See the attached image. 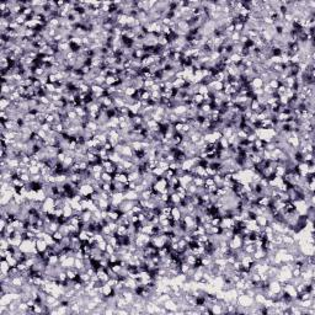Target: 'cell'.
I'll list each match as a JSON object with an SVG mask.
<instances>
[{"label":"cell","mask_w":315,"mask_h":315,"mask_svg":"<svg viewBox=\"0 0 315 315\" xmlns=\"http://www.w3.org/2000/svg\"><path fill=\"white\" fill-rule=\"evenodd\" d=\"M79 187H80L79 188V193L82 196V197H89L92 192H95L92 185H90V183H82V185H80Z\"/></svg>","instance_id":"cell-1"},{"label":"cell","mask_w":315,"mask_h":315,"mask_svg":"<svg viewBox=\"0 0 315 315\" xmlns=\"http://www.w3.org/2000/svg\"><path fill=\"white\" fill-rule=\"evenodd\" d=\"M187 106L186 105H183V104H180V105H176L175 107H174V110H172V112H174L175 115H177V116H183V115H186V112H187Z\"/></svg>","instance_id":"cell-2"},{"label":"cell","mask_w":315,"mask_h":315,"mask_svg":"<svg viewBox=\"0 0 315 315\" xmlns=\"http://www.w3.org/2000/svg\"><path fill=\"white\" fill-rule=\"evenodd\" d=\"M36 249L39 254H43L48 249V245H47L44 239H36Z\"/></svg>","instance_id":"cell-3"},{"label":"cell","mask_w":315,"mask_h":315,"mask_svg":"<svg viewBox=\"0 0 315 315\" xmlns=\"http://www.w3.org/2000/svg\"><path fill=\"white\" fill-rule=\"evenodd\" d=\"M74 262H75V257L74 256H68L63 262H61V265H62V267L64 270H68V268L74 267Z\"/></svg>","instance_id":"cell-4"},{"label":"cell","mask_w":315,"mask_h":315,"mask_svg":"<svg viewBox=\"0 0 315 315\" xmlns=\"http://www.w3.org/2000/svg\"><path fill=\"white\" fill-rule=\"evenodd\" d=\"M171 217H172V221L174 222H179L181 221V218H182V213L181 211L179 209V207H172V209H171Z\"/></svg>","instance_id":"cell-5"},{"label":"cell","mask_w":315,"mask_h":315,"mask_svg":"<svg viewBox=\"0 0 315 315\" xmlns=\"http://www.w3.org/2000/svg\"><path fill=\"white\" fill-rule=\"evenodd\" d=\"M249 85H250L251 89H261V87L264 86V81L261 80L260 76H255V78L250 81V84H249Z\"/></svg>","instance_id":"cell-6"},{"label":"cell","mask_w":315,"mask_h":315,"mask_svg":"<svg viewBox=\"0 0 315 315\" xmlns=\"http://www.w3.org/2000/svg\"><path fill=\"white\" fill-rule=\"evenodd\" d=\"M282 241H283V245H284V246H290V245H293V244H295L294 237H293V236H290V235H288V234H283V236H282Z\"/></svg>","instance_id":"cell-7"},{"label":"cell","mask_w":315,"mask_h":315,"mask_svg":"<svg viewBox=\"0 0 315 315\" xmlns=\"http://www.w3.org/2000/svg\"><path fill=\"white\" fill-rule=\"evenodd\" d=\"M255 221H256V223L260 225L261 228H264V227H266V225L268 224V221H267V219H266V217H265V216H256V218H255Z\"/></svg>","instance_id":"cell-8"},{"label":"cell","mask_w":315,"mask_h":315,"mask_svg":"<svg viewBox=\"0 0 315 315\" xmlns=\"http://www.w3.org/2000/svg\"><path fill=\"white\" fill-rule=\"evenodd\" d=\"M192 102H194L197 106H201L202 104H203V95H201V94H194L193 96H192Z\"/></svg>","instance_id":"cell-9"},{"label":"cell","mask_w":315,"mask_h":315,"mask_svg":"<svg viewBox=\"0 0 315 315\" xmlns=\"http://www.w3.org/2000/svg\"><path fill=\"white\" fill-rule=\"evenodd\" d=\"M101 180H102L104 182H111L112 183V181H113V175L104 171L102 174H101Z\"/></svg>","instance_id":"cell-10"},{"label":"cell","mask_w":315,"mask_h":315,"mask_svg":"<svg viewBox=\"0 0 315 315\" xmlns=\"http://www.w3.org/2000/svg\"><path fill=\"white\" fill-rule=\"evenodd\" d=\"M10 270V265L6 261V259H1V262H0V271L1 272H9Z\"/></svg>","instance_id":"cell-11"},{"label":"cell","mask_w":315,"mask_h":315,"mask_svg":"<svg viewBox=\"0 0 315 315\" xmlns=\"http://www.w3.org/2000/svg\"><path fill=\"white\" fill-rule=\"evenodd\" d=\"M199 110H201V111H203L204 113L208 115V113H209V112L213 110V106H212L211 104H206V102H203V104L199 106Z\"/></svg>","instance_id":"cell-12"},{"label":"cell","mask_w":315,"mask_h":315,"mask_svg":"<svg viewBox=\"0 0 315 315\" xmlns=\"http://www.w3.org/2000/svg\"><path fill=\"white\" fill-rule=\"evenodd\" d=\"M192 182L194 183L197 187H201V186H204V179L201 176H193V180Z\"/></svg>","instance_id":"cell-13"},{"label":"cell","mask_w":315,"mask_h":315,"mask_svg":"<svg viewBox=\"0 0 315 315\" xmlns=\"http://www.w3.org/2000/svg\"><path fill=\"white\" fill-rule=\"evenodd\" d=\"M164 172H165V171H164L161 168H159V166L152 170V174H153L154 176H156V177H163V176H164Z\"/></svg>","instance_id":"cell-14"},{"label":"cell","mask_w":315,"mask_h":315,"mask_svg":"<svg viewBox=\"0 0 315 315\" xmlns=\"http://www.w3.org/2000/svg\"><path fill=\"white\" fill-rule=\"evenodd\" d=\"M28 174L33 176V175H37V174H41V170L38 166H31L30 165V168H28Z\"/></svg>","instance_id":"cell-15"},{"label":"cell","mask_w":315,"mask_h":315,"mask_svg":"<svg viewBox=\"0 0 315 315\" xmlns=\"http://www.w3.org/2000/svg\"><path fill=\"white\" fill-rule=\"evenodd\" d=\"M44 241L47 242V245H48V246H53V245H54V244L57 242L54 239H53L52 234H47L46 237H44Z\"/></svg>","instance_id":"cell-16"},{"label":"cell","mask_w":315,"mask_h":315,"mask_svg":"<svg viewBox=\"0 0 315 315\" xmlns=\"http://www.w3.org/2000/svg\"><path fill=\"white\" fill-rule=\"evenodd\" d=\"M52 236H53V239H54L56 241H61L64 237V235H63V233L61 230H57V231H54V233H52Z\"/></svg>","instance_id":"cell-17"},{"label":"cell","mask_w":315,"mask_h":315,"mask_svg":"<svg viewBox=\"0 0 315 315\" xmlns=\"http://www.w3.org/2000/svg\"><path fill=\"white\" fill-rule=\"evenodd\" d=\"M20 179L25 182V183H28V182H31V175L28 174V172H23V174H21L20 176Z\"/></svg>","instance_id":"cell-18"},{"label":"cell","mask_w":315,"mask_h":315,"mask_svg":"<svg viewBox=\"0 0 315 315\" xmlns=\"http://www.w3.org/2000/svg\"><path fill=\"white\" fill-rule=\"evenodd\" d=\"M267 84H268V85H270V87H271V89H273V90H277V87H278L279 85H281V84H279V81H278L277 79H272V80H270L268 82H267Z\"/></svg>","instance_id":"cell-19"},{"label":"cell","mask_w":315,"mask_h":315,"mask_svg":"<svg viewBox=\"0 0 315 315\" xmlns=\"http://www.w3.org/2000/svg\"><path fill=\"white\" fill-rule=\"evenodd\" d=\"M158 166L159 168H161L164 171L169 170V163L166 161V160H160V161H158Z\"/></svg>","instance_id":"cell-20"},{"label":"cell","mask_w":315,"mask_h":315,"mask_svg":"<svg viewBox=\"0 0 315 315\" xmlns=\"http://www.w3.org/2000/svg\"><path fill=\"white\" fill-rule=\"evenodd\" d=\"M6 261L9 262L10 267H15V266H17V264H19V261H17L14 256H9V257H6Z\"/></svg>","instance_id":"cell-21"},{"label":"cell","mask_w":315,"mask_h":315,"mask_svg":"<svg viewBox=\"0 0 315 315\" xmlns=\"http://www.w3.org/2000/svg\"><path fill=\"white\" fill-rule=\"evenodd\" d=\"M41 129H43L44 132L48 133L49 130H52V124L48 122H44V123H42V126H41Z\"/></svg>","instance_id":"cell-22"},{"label":"cell","mask_w":315,"mask_h":315,"mask_svg":"<svg viewBox=\"0 0 315 315\" xmlns=\"http://www.w3.org/2000/svg\"><path fill=\"white\" fill-rule=\"evenodd\" d=\"M0 257L6 259V250H0Z\"/></svg>","instance_id":"cell-23"}]
</instances>
